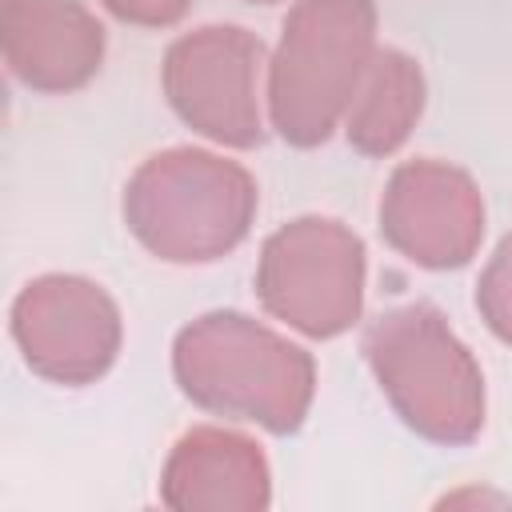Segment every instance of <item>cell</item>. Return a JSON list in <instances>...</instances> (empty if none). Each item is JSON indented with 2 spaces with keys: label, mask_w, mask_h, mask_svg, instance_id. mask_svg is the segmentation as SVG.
<instances>
[{
  "label": "cell",
  "mask_w": 512,
  "mask_h": 512,
  "mask_svg": "<svg viewBox=\"0 0 512 512\" xmlns=\"http://www.w3.org/2000/svg\"><path fill=\"white\" fill-rule=\"evenodd\" d=\"M364 356L400 420L436 444H468L484 428V372L432 304L376 316Z\"/></svg>",
  "instance_id": "cell-4"
},
{
  "label": "cell",
  "mask_w": 512,
  "mask_h": 512,
  "mask_svg": "<svg viewBox=\"0 0 512 512\" xmlns=\"http://www.w3.org/2000/svg\"><path fill=\"white\" fill-rule=\"evenodd\" d=\"M116 20L124 24H140V28H164L176 24L192 0H100Z\"/></svg>",
  "instance_id": "cell-13"
},
{
  "label": "cell",
  "mask_w": 512,
  "mask_h": 512,
  "mask_svg": "<svg viewBox=\"0 0 512 512\" xmlns=\"http://www.w3.org/2000/svg\"><path fill=\"white\" fill-rule=\"evenodd\" d=\"M476 308H480L484 324H488L504 344H512V236L500 240V248L492 252L488 268L480 272Z\"/></svg>",
  "instance_id": "cell-12"
},
{
  "label": "cell",
  "mask_w": 512,
  "mask_h": 512,
  "mask_svg": "<svg viewBox=\"0 0 512 512\" xmlns=\"http://www.w3.org/2000/svg\"><path fill=\"white\" fill-rule=\"evenodd\" d=\"M168 508H236L268 504V464L248 436L224 428H192L164 464Z\"/></svg>",
  "instance_id": "cell-10"
},
{
  "label": "cell",
  "mask_w": 512,
  "mask_h": 512,
  "mask_svg": "<svg viewBox=\"0 0 512 512\" xmlns=\"http://www.w3.org/2000/svg\"><path fill=\"white\" fill-rule=\"evenodd\" d=\"M260 64L264 44L248 28L204 24L168 44L160 80L172 112L188 128L224 148H252L264 136Z\"/></svg>",
  "instance_id": "cell-6"
},
{
  "label": "cell",
  "mask_w": 512,
  "mask_h": 512,
  "mask_svg": "<svg viewBox=\"0 0 512 512\" xmlns=\"http://www.w3.org/2000/svg\"><path fill=\"white\" fill-rule=\"evenodd\" d=\"M180 392L204 412L296 432L316 392L312 356L244 312H208L172 344Z\"/></svg>",
  "instance_id": "cell-1"
},
{
  "label": "cell",
  "mask_w": 512,
  "mask_h": 512,
  "mask_svg": "<svg viewBox=\"0 0 512 512\" xmlns=\"http://www.w3.org/2000/svg\"><path fill=\"white\" fill-rule=\"evenodd\" d=\"M256 296L280 324L332 340L364 304V244L340 220L300 216L276 228L256 260Z\"/></svg>",
  "instance_id": "cell-5"
},
{
  "label": "cell",
  "mask_w": 512,
  "mask_h": 512,
  "mask_svg": "<svg viewBox=\"0 0 512 512\" xmlns=\"http://www.w3.org/2000/svg\"><path fill=\"white\" fill-rule=\"evenodd\" d=\"M256 200L244 164L204 148H168L124 184V224L160 260L208 264L248 236Z\"/></svg>",
  "instance_id": "cell-3"
},
{
  "label": "cell",
  "mask_w": 512,
  "mask_h": 512,
  "mask_svg": "<svg viewBox=\"0 0 512 512\" xmlns=\"http://www.w3.org/2000/svg\"><path fill=\"white\" fill-rule=\"evenodd\" d=\"M424 112V76L400 48H376L344 116V136L364 156H392Z\"/></svg>",
  "instance_id": "cell-11"
},
{
  "label": "cell",
  "mask_w": 512,
  "mask_h": 512,
  "mask_svg": "<svg viewBox=\"0 0 512 512\" xmlns=\"http://www.w3.org/2000/svg\"><path fill=\"white\" fill-rule=\"evenodd\" d=\"M0 48L20 84L36 92H72L100 72L104 24L80 0H4Z\"/></svg>",
  "instance_id": "cell-9"
},
{
  "label": "cell",
  "mask_w": 512,
  "mask_h": 512,
  "mask_svg": "<svg viewBox=\"0 0 512 512\" xmlns=\"http://www.w3.org/2000/svg\"><path fill=\"white\" fill-rule=\"evenodd\" d=\"M380 232L400 256L420 268H460L480 248L484 200L468 172L432 156L408 160L384 188Z\"/></svg>",
  "instance_id": "cell-8"
},
{
  "label": "cell",
  "mask_w": 512,
  "mask_h": 512,
  "mask_svg": "<svg viewBox=\"0 0 512 512\" xmlns=\"http://www.w3.org/2000/svg\"><path fill=\"white\" fill-rule=\"evenodd\" d=\"M248 4H276V0H248Z\"/></svg>",
  "instance_id": "cell-14"
},
{
  "label": "cell",
  "mask_w": 512,
  "mask_h": 512,
  "mask_svg": "<svg viewBox=\"0 0 512 512\" xmlns=\"http://www.w3.org/2000/svg\"><path fill=\"white\" fill-rule=\"evenodd\" d=\"M120 336V308L84 276H36L12 300V340L44 380L72 388L100 380L120 352Z\"/></svg>",
  "instance_id": "cell-7"
},
{
  "label": "cell",
  "mask_w": 512,
  "mask_h": 512,
  "mask_svg": "<svg viewBox=\"0 0 512 512\" xmlns=\"http://www.w3.org/2000/svg\"><path fill=\"white\" fill-rule=\"evenodd\" d=\"M376 56L372 0H296L268 60V120L296 144H324Z\"/></svg>",
  "instance_id": "cell-2"
}]
</instances>
